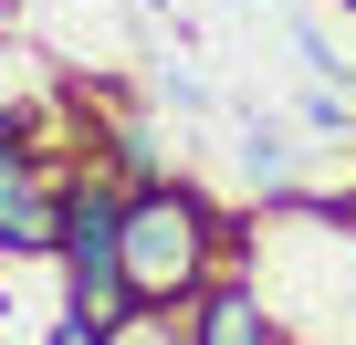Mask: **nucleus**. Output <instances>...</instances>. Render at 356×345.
Returning a JSON list of instances; mask_svg holds the SVG:
<instances>
[{"label": "nucleus", "mask_w": 356, "mask_h": 345, "mask_svg": "<svg viewBox=\"0 0 356 345\" xmlns=\"http://www.w3.org/2000/svg\"><path fill=\"white\" fill-rule=\"evenodd\" d=\"M210 272H220V210L200 189H178V178L126 189V283H136V303H189V293H210Z\"/></svg>", "instance_id": "obj_1"}, {"label": "nucleus", "mask_w": 356, "mask_h": 345, "mask_svg": "<svg viewBox=\"0 0 356 345\" xmlns=\"http://www.w3.org/2000/svg\"><path fill=\"white\" fill-rule=\"evenodd\" d=\"M63 210H74V189L42 178L32 146L0 157V251H63Z\"/></svg>", "instance_id": "obj_2"}, {"label": "nucleus", "mask_w": 356, "mask_h": 345, "mask_svg": "<svg viewBox=\"0 0 356 345\" xmlns=\"http://www.w3.org/2000/svg\"><path fill=\"white\" fill-rule=\"evenodd\" d=\"M189 335H200V345H283V324L262 314V293H252V283H210V293H200V314H189Z\"/></svg>", "instance_id": "obj_3"}, {"label": "nucleus", "mask_w": 356, "mask_h": 345, "mask_svg": "<svg viewBox=\"0 0 356 345\" xmlns=\"http://www.w3.org/2000/svg\"><path fill=\"white\" fill-rule=\"evenodd\" d=\"M241 167H252V189H293V136H283L262 105L241 115Z\"/></svg>", "instance_id": "obj_4"}, {"label": "nucleus", "mask_w": 356, "mask_h": 345, "mask_svg": "<svg viewBox=\"0 0 356 345\" xmlns=\"http://www.w3.org/2000/svg\"><path fill=\"white\" fill-rule=\"evenodd\" d=\"M105 345H200V335H178V303H136Z\"/></svg>", "instance_id": "obj_5"}, {"label": "nucleus", "mask_w": 356, "mask_h": 345, "mask_svg": "<svg viewBox=\"0 0 356 345\" xmlns=\"http://www.w3.org/2000/svg\"><path fill=\"white\" fill-rule=\"evenodd\" d=\"M283 32H293V53H304V74H314V84H346V53L325 42V22H304V11H293Z\"/></svg>", "instance_id": "obj_6"}, {"label": "nucleus", "mask_w": 356, "mask_h": 345, "mask_svg": "<svg viewBox=\"0 0 356 345\" xmlns=\"http://www.w3.org/2000/svg\"><path fill=\"white\" fill-rule=\"evenodd\" d=\"M157 94H168L178 115H220V94H210L200 74H178V63H157Z\"/></svg>", "instance_id": "obj_7"}, {"label": "nucleus", "mask_w": 356, "mask_h": 345, "mask_svg": "<svg viewBox=\"0 0 356 345\" xmlns=\"http://www.w3.org/2000/svg\"><path fill=\"white\" fill-rule=\"evenodd\" d=\"M335 220H346V230H356V189H346V210H335Z\"/></svg>", "instance_id": "obj_8"}, {"label": "nucleus", "mask_w": 356, "mask_h": 345, "mask_svg": "<svg viewBox=\"0 0 356 345\" xmlns=\"http://www.w3.org/2000/svg\"><path fill=\"white\" fill-rule=\"evenodd\" d=\"M11 146H22V136H11V126H0V157H11Z\"/></svg>", "instance_id": "obj_9"}]
</instances>
